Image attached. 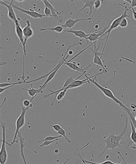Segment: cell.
Listing matches in <instances>:
<instances>
[{"mask_svg": "<svg viewBox=\"0 0 136 164\" xmlns=\"http://www.w3.org/2000/svg\"><path fill=\"white\" fill-rule=\"evenodd\" d=\"M128 127V118L126 117L125 119V125L124 128L123 129L122 132L119 135H115V133L113 132L111 135L108 136L105 140H103V141L106 143V146L104 148L103 151L102 153L99 156V158L103 156V154L106 152V150L108 149H111L113 150H115V149L120 145V141L122 140V137L124 136L127 132V129Z\"/></svg>", "mask_w": 136, "mask_h": 164, "instance_id": "obj_1", "label": "cell"}, {"mask_svg": "<svg viewBox=\"0 0 136 164\" xmlns=\"http://www.w3.org/2000/svg\"><path fill=\"white\" fill-rule=\"evenodd\" d=\"M103 73H105V72L104 71H101V73H99L98 74H97L96 75H93V76H90V77L88 76L86 74H85L84 76L86 78H88L89 79L90 83H93V85H95L96 86V87H97L98 89H100L101 91V92L103 93V94L106 97L110 98L111 100H112L114 102H115L116 103L119 104L122 109H126V110H128V111H130L131 110L129 109H128V107H127L124 104L122 103L121 101H120L117 97H116V96L114 95L113 91L111 89H109V88H107V87H103L101 85H99L98 83V82L97 81L96 79H92V78H94L95 76H97V75H100V74H101Z\"/></svg>", "mask_w": 136, "mask_h": 164, "instance_id": "obj_2", "label": "cell"}, {"mask_svg": "<svg viewBox=\"0 0 136 164\" xmlns=\"http://www.w3.org/2000/svg\"><path fill=\"white\" fill-rule=\"evenodd\" d=\"M119 5H120L121 6H122L124 8V13H122V15H121L119 17H118L117 18H116L115 19H114L113 20V22L111 23V24H110V26H109V28H108V29L106 31V32L104 33V35H103V36H104L105 35H107L106 38H104V39H103L102 40H104L106 39V42H105V43H104V47L103 48V49H102V51L101 52V56L102 57L103 55V53H104V49L106 48V45H107V41H108V38H109V36L111 34V32L113 31V29H115V28H117V27H119L120 26V22L122 20V19L124 18H129V15H128V11H129V9H128V8L127 6H125V5H122L121 4H119Z\"/></svg>", "mask_w": 136, "mask_h": 164, "instance_id": "obj_3", "label": "cell"}, {"mask_svg": "<svg viewBox=\"0 0 136 164\" xmlns=\"http://www.w3.org/2000/svg\"><path fill=\"white\" fill-rule=\"evenodd\" d=\"M6 123H1V127L2 130V145L0 150V164H6L8 159V153L6 148Z\"/></svg>", "mask_w": 136, "mask_h": 164, "instance_id": "obj_4", "label": "cell"}, {"mask_svg": "<svg viewBox=\"0 0 136 164\" xmlns=\"http://www.w3.org/2000/svg\"><path fill=\"white\" fill-rule=\"evenodd\" d=\"M15 32L19 39L20 44L22 45L23 46V73L22 79L23 80H25V76H24V65H25V56H26V44L24 42V38L23 33V28L21 27L20 25V22L15 24Z\"/></svg>", "mask_w": 136, "mask_h": 164, "instance_id": "obj_5", "label": "cell"}, {"mask_svg": "<svg viewBox=\"0 0 136 164\" xmlns=\"http://www.w3.org/2000/svg\"><path fill=\"white\" fill-rule=\"evenodd\" d=\"M30 108H26V107H23L22 108V113L19 116V117L17 118L16 121V128H15V131L14 135V138L13 141L11 142V144H13L16 141V139L17 138L18 135H19V134L20 133V130L24 126L25 123H26V119H25V116H26V113L27 111Z\"/></svg>", "mask_w": 136, "mask_h": 164, "instance_id": "obj_6", "label": "cell"}, {"mask_svg": "<svg viewBox=\"0 0 136 164\" xmlns=\"http://www.w3.org/2000/svg\"><path fill=\"white\" fill-rule=\"evenodd\" d=\"M82 45V44L81 43H79V42H78V43H75V44H73V45H68V48H67V51H66V53H65V56H62L61 54H60L58 52H57L56 51V50L53 48V46H51V47L54 49V51H56V52L60 56V57H61V58H62L63 59V62H62V63H61V65L59 66L57 69H56V70L55 71H54L53 72H52V73L50 74V75H49L47 77V80L45 82V83L43 84V85H42V86H41L40 87L41 88H42V89H44L45 87H46V86H47V85L52 80L53 78H54V76L56 75V73L58 72V71L59 70V69L63 65H64V63H65V60H67L68 58V57H69V55H67V56L66 57V54H67V52H68L69 51H70V49L71 48H72V47H74V46H76V45Z\"/></svg>", "mask_w": 136, "mask_h": 164, "instance_id": "obj_7", "label": "cell"}, {"mask_svg": "<svg viewBox=\"0 0 136 164\" xmlns=\"http://www.w3.org/2000/svg\"><path fill=\"white\" fill-rule=\"evenodd\" d=\"M96 43L97 42H95L94 44V49H92L90 47H89V49L91 51L93 55V63L102 67L103 69V71L106 73L107 71V69L103 65V62L102 61L101 53H100L99 51L101 44H99L98 47H97Z\"/></svg>", "mask_w": 136, "mask_h": 164, "instance_id": "obj_8", "label": "cell"}, {"mask_svg": "<svg viewBox=\"0 0 136 164\" xmlns=\"http://www.w3.org/2000/svg\"><path fill=\"white\" fill-rule=\"evenodd\" d=\"M15 1H11L10 3L9 4H6L5 2H4L3 1H0V4L3 6H4L6 7L8 9V17L9 18V19L11 20L14 24L20 22V21L21 20V19L17 18V17H16L15 13L14 11V9L13 7V4Z\"/></svg>", "mask_w": 136, "mask_h": 164, "instance_id": "obj_9", "label": "cell"}, {"mask_svg": "<svg viewBox=\"0 0 136 164\" xmlns=\"http://www.w3.org/2000/svg\"><path fill=\"white\" fill-rule=\"evenodd\" d=\"M13 7L14 9L17 10L22 13L28 15V16H29L30 17L32 18L33 19H42L45 17L47 18V16H46L45 14H40L37 11L32 10L31 9L29 10L24 9H22V8H20L17 5H14V4H13Z\"/></svg>", "mask_w": 136, "mask_h": 164, "instance_id": "obj_10", "label": "cell"}, {"mask_svg": "<svg viewBox=\"0 0 136 164\" xmlns=\"http://www.w3.org/2000/svg\"><path fill=\"white\" fill-rule=\"evenodd\" d=\"M75 79H74L72 76H71V77H70V78H68L66 80V82H65V84H64V85H63V86L62 87V88H61V89H58V90H57V91H52V90H51V89H49V91H50V94H45V95H44V98H48V97H49L50 96H52V95H53V94H55V97H54V100H53V102H52V103L51 104V106H53V104H54V102H55V100H56V96L58 95V94H59V92H62V91H64V90H65V89H66V88L67 87H68L70 85L74 82V81H75Z\"/></svg>", "mask_w": 136, "mask_h": 164, "instance_id": "obj_11", "label": "cell"}, {"mask_svg": "<svg viewBox=\"0 0 136 164\" xmlns=\"http://www.w3.org/2000/svg\"><path fill=\"white\" fill-rule=\"evenodd\" d=\"M26 26L24 27V28H23V33L25 44H26L28 39L31 38L34 35V31L31 27V24L30 22V20L28 19L26 20Z\"/></svg>", "mask_w": 136, "mask_h": 164, "instance_id": "obj_12", "label": "cell"}, {"mask_svg": "<svg viewBox=\"0 0 136 164\" xmlns=\"http://www.w3.org/2000/svg\"><path fill=\"white\" fill-rule=\"evenodd\" d=\"M108 28H109V26H107V27H106L103 28L102 29H101L98 32L91 33L90 36L87 39V41H89V42H97L99 40L101 39V38L103 37L104 33L106 32V31L108 29Z\"/></svg>", "mask_w": 136, "mask_h": 164, "instance_id": "obj_13", "label": "cell"}, {"mask_svg": "<svg viewBox=\"0 0 136 164\" xmlns=\"http://www.w3.org/2000/svg\"><path fill=\"white\" fill-rule=\"evenodd\" d=\"M86 71H85L84 73L81 74V75H80L78 78H76L75 81H74L68 87H67L66 89L68 90V89H72V88H77V87H79L80 86L84 85V84L86 83H90V81L86 78V79H85L84 80H79V79L82 76L86 74Z\"/></svg>", "mask_w": 136, "mask_h": 164, "instance_id": "obj_14", "label": "cell"}, {"mask_svg": "<svg viewBox=\"0 0 136 164\" xmlns=\"http://www.w3.org/2000/svg\"><path fill=\"white\" fill-rule=\"evenodd\" d=\"M42 2L44 4L45 7H47V8H49V9L50 10L53 19L56 20V21H58V19H60V17L59 15H61L62 13L63 12V11H62L61 12H60V13L58 12V10L48 1L42 0Z\"/></svg>", "mask_w": 136, "mask_h": 164, "instance_id": "obj_15", "label": "cell"}, {"mask_svg": "<svg viewBox=\"0 0 136 164\" xmlns=\"http://www.w3.org/2000/svg\"><path fill=\"white\" fill-rule=\"evenodd\" d=\"M92 20V19L91 18H85V19H68L66 20L65 23L63 24L62 26L64 28H70V29H72V28L74 27L75 26V24L79 22L84 21V20H89V23H90Z\"/></svg>", "mask_w": 136, "mask_h": 164, "instance_id": "obj_16", "label": "cell"}, {"mask_svg": "<svg viewBox=\"0 0 136 164\" xmlns=\"http://www.w3.org/2000/svg\"><path fill=\"white\" fill-rule=\"evenodd\" d=\"M67 60H66L65 61V63H64L65 65L68 66L71 69H72L73 70L78 71L79 73H81L82 74L84 73L85 71L87 70L89 68V67H90V66H91V64H90L87 67H80L78 66V65H77V64L76 63V62H69V61H67Z\"/></svg>", "mask_w": 136, "mask_h": 164, "instance_id": "obj_17", "label": "cell"}, {"mask_svg": "<svg viewBox=\"0 0 136 164\" xmlns=\"http://www.w3.org/2000/svg\"><path fill=\"white\" fill-rule=\"evenodd\" d=\"M22 90H24V91H27L28 92V94L29 96H31L32 98L30 100L31 102H32L33 101V99L35 98L36 97V96L40 93L42 92V88H40L38 89H35L33 87V85H31V87L30 88H28V89H26V88H23L22 86Z\"/></svg>", "mask_w": 136, "mask_h": 164, "instance_id": "obj_18", "label": "cell"}, {"mask_svg": "<svg viewBox=\"0 0 136 164\" xmlns=\"http://www.w3.org/2000/svg\"><path fill=\"white\" fill-rule=\"evenodd\" d=\"M63 32L72 33V34L75 35L76 36L81 38V39H85L86 41H87L88 38L90 35V33H86L84 31H83V30L76 31V30H73V29H70V30H64Z\"/></svg>", "mask_w": 136, "mask_h": 164, "instance_id": "obj_19", "label": "cell"}, {"mask_svg": "<svg viewBox=\"0 0 136 164\" xmlns=\"http://www.w3.org/2000/svg\"><path fill=\"white\" fill-rule=\"evenodd\" d=\"M94 2H95V1L94 0H92V1H84V6L79 10V11L78 12V13L76 15V19H78V16L80 14V13L83 11L86 8H88L89 9V15L90 16L92 15V13H93V8L94 7Z\"/></svg>", "mask_w": 136, "mask_h": 164, "instance_id": "obj_20", "label": "cell"}, {"mask_svg": "<svg viewBox=\"0 0 136 164\" xmlns=\"http://www.w3.org/2000/svg\"><path fill=\"white\" fill-rule=\"evenodd\" d=\"M19 136H20V138H19L20 141V155L23 159L24 164H27L26 159L24 156V139L22 136L21 133L20 132L19 134Z\"/></svg>", "mask_w": 136, "mask_h": 164, "instance_id": "obj_21", "label": "cell"}, {"mask_svg": "<svg viewBox=\"0 0 136 164\" xmlns=\"http://www.w3.org/2000/svg\"><path fill=\"white\" fill-rule=\"evenodd\" d=\"M119 155H120V157L122 158V159H123V161H124V163H115V162H112V161H109V160H107V161H104V162H101V163H97V162H91V161H87L86 159H85L84 161H85V162L86 163H88V164H127V162L125 161V160L124 159V157H123V156H122V155L119 152H117Z\"/></svg>", "mask_w": 136, "mask_h": 164, "instance_id": "obj_22", "label": "cell"}, {"mask_svg": "<svg viewBox=\"0 0 136 164\" xmlns=\"http://www.w3.org/2000/svg\"><path fill=\"white\" fill-rule=\"evenodd\" d=\"M47 30L51 31H53V32H56L57 33H61L63 32V31L65 29H64L63 27H62V26H57L56 27H52V28H45L40 29L41 31H45Z\"/></svg>", "mask_w": 136, "mask_h": 164, "instance_id": "obj_23", "label": "cell"}, {"mask_svg": "<svg viewBox=\"0 0 136 164\" xmlns=\"http://www.w3.org/2000/svg\"><path fill=\"white\" fill-rule=\"evenodd\" d=\"M131 123V141H133L134 143V146H136V130L134 128V127L133 125V123L131 121H130ZM133 148L136 149V147H133Z\"/></svg>", "mask_w": 136, "mask_h": 164, "instance_id": "obj_24", "label": "cell"}, {"mask_svg": "<svg viewBox=\"0 0 136 164\" xmlns=\"http://www.w3.org/2000/svg\"><path fill=\"white\" fill-rule=\"evenodd\" d=\"M132 144H134V143H133V141H131V135L130 134L128 136V138L126 139V141L121 143V144H123L124 148L125 149H127V150H129V149L130 146Z\"/></svg>", "mask_w": 136, "mask_h": 164, "instance_id": "obj_25", "label": "cell"}, {"mask_svg": "<svg viewBox=\"0 0 136 164\" xmlns=\"http://www.w3.org/2000/svg\"><path fill=\"white\" fill-rule=\"evenodd\" d=\"M101 5H102V2L101 1H99V0H96L95 1V2H94V11L93 14L92 15V17H91L92 19H93V18L94 17V15H95V13H96L97 10L101 6Z\"/></svg>", "mask_w": 136, "mask_h": 164, "instance_id": "obj_26", "label": "cell"}, {"mask_svg": "<svg viewBox=\"0 0 136 164\" xmlns=\"http://www.w3.org/2000/svg\"><path fill=\"white\" fill-rule=\"evenodd\" d=\"M124 109V110L128 113V114L129 115V117H130V119H131V122L133 123V126L134 127V128H135V129H136V119H135V118H134V115L133 114V113L131 112V110H130V111H128V110H127L125 109Z\"/></svg>", "mask_w": 136, "mask_h": 164, "instance_id": "obj_27", "label": "cell"}, {"mask_svg": "<svg viewBox=\"0 0 136 164\" xmlns=\"http://www.w3.org/2000/svg\"><path fill=\"white\" fill-rule=\"evenodd\" d=\"M89 143H88L87 144H85V145L84 146V147H82L81 148H80L79 150H77V152H75V153H74V155H72V156H71L70 157L69 159H67V160H66V161H65V162H64L63 163H62V164H67V162H68L69 161H70L71 159H72V158H73L74 157H75V156L77 155V154L78 155V154H79V153L80 152L81 150H83L84 148H86V147H88V145H89Z\"/></svg>", "mask_w": 136, "mask_h": 164, "instance_id": "obj_28", "label": "cell"}, {"mask_svg": "<svg viewBox=\"0 0 136 164\" xmlns=\"http://www.w3.org/2000/svg\"><path fill=\"white\" fill-rule=\"evenodd\" d=\"M61 135H58V136H47L44 139L41 140V141H38V143H40V142H44L45 141H54V140H56L58 139V138H61Z\"/></svg>", "mask_w": 136, "mask_h": 164, "instance_id": "obj_29", "label": "cell"}, {"mask_svg": "<svg viewBox=\"0 0 136 164\" xmlns=\"http://www.w3.org/2000/svg\"><path fill=\"white\" fill-rule=\"evenodd\" d=\"M56 133V134H59V135H61L62 136L64 137L66 139V141H67L68 143H71V141L66 136V131L63 129V127L59 131L57 132Z\"/></svg>", "mask_w": 136, "mask_h": 164, "instance_id": "obj_30", "label": "cell"}, {"mask_svg": "<svg viewBox=\"0 0 136 164\" xmlns=\"http://www.w3.org/2000/svg\"><path fill=\"white\" fill-rule=\"evenodd\" d=\"M67 90L65 89V90L62 91L61 92H59V94H58V95L56 96V100L58 101H61L64 98V97L65 96L66 93H67Z\"/></svg>", "mask_w": 136, "mask_h": 164, "instance_id": "obj_31", "label": "cell"}, {"mask_svg": "<svg viewBox=\"0 0 136 164\" xmlns=\"http://www.w3.org/2000/svg\"><path fill=\"white\" fill-rule=\"evenodd\" d=\"M128 25V20H127V18H124L121 21L119 27H120L121 28H125L127 27Z\"/></svg>", "mask_w": 136, "mask_h": 164, "instance_id": "obj_32", "label": "cell"}, {"mask_svg": "<svg viewBox=\"0 0 136 164\" xmlns=\"http://www.w3.org/2000/svg\"><path fill=\"white\" fill-rule=\"evenodd\" d=\"M18 85L17 82H16V83H1L0 88H4V87H9L11 85Z\"/></svg>", "mask_w": 136, "mask_h": 164, "instance_id": "obj_33", "label": "cell"}, {"mask_svg": "<svg viewBox=\"0 0 136 164\" xmlns=\"http://www.w3.org/2000/svg\"><path fill=\"white\" fill-rule=\"evenodd\" d=\"M44 14L46 16H47V18H52L53 19V16H52V12H51L50 10L49 9V8H47V7H45Z\"/></svg>", "mask_w": 136, "mask_h": 164, "instance_id": "obj_34", "label": "cell"}, {"mask_svg": "<svg viewBox=\"0 0 136 164\" xmlns=\"http://www.w3.org/2000/svg\"><path fill=\"white\" fill-rule=\"evenodd\" d=\"M23 104L24 107L26 108H31L32 107V104H31V101L28 100H24L23 101Z\"/></svg>", "mask_w": 136, "mask_h": 164, "instance_id": "obj_35", "label": "cell"}, {"mask_svg": "<svg viewBox=\"0 0 136 164\" xmlns=\"http://www.w3.org/2000/svg\"><path fill=\"white\" fill-rule=\"evenodd\" d=\"M124 1L129 4V5H130V7L129 8V9L134 8L136 7V0H126V1Z\"/></svg>", "mask_w": 136, "mask_h": 164, "instance_id": "obj_36", "label": "cell"}, {"mask_svg": "<svg viewBox=\"0 0 136 164\" xmlns=\"http://www.w3.org/2000/svg\"><path fill=\"white\" fill-rule=\"evenodd\" d=\"M58 139H56V140H54V141H45L44 142V143H43L42 144L40 145V147H44V146H48V145H49L50 144H52L53 143H54V142H55V141H58Z\"/></svg>", "mask_w": 136, "mask_h": 164, "instance_id": "obj_37", "label": "cell"}, {"mask_svg": "<svg viewBox=\"0 0 136 164\" xmlns=\"http://www.w3.org/2000/svg\"><path fill=\"white\" fill-rule=\"evenodd\" d=\"M52 127L53 128V129L56 131V132H58L63 127H62L61 126H60L58 124H55V125H52Z\"/></svg>", "mask_w": 136, "mask_h": 164, "instance_id": "obj_38", "label": "cell"}, {"mask_svg": "<svg viewBox=\"0 0 136 164\" xmlns=\"http://www.w3.org/2000/svg\"><path fill=\"white\" fill-rule=\"evenodd\" d=\"M128 9H129V11H130L132 13V15H133V19L134 20H136V11H135V10L134 8H131V9H129L128 8Z\"/></svg>", "mask_w": 136, "mask_h": 164, "instance_id": "obj_39", "label": "cell"}, {"mask_svg": "<svg viewBox=\"0 0 136 164\" xmlns=\"http://www.w3.org/2000/svg\"><path fill=\"white\" fill-rule=\"evenodd\" d=\"M14 85H11V86H9V87H4V88H0V94H2L5 90L6 89H9L10 88H11L13 87H14Z\"/></svg>", "mask_w": 136, "mask_h": 164, "instance_id": "obj_40", "label": "cell"}, {"mask_svg": "<svg viewBox=\"0 0 136 164\" xmlns=\"http://www.w3.org/2000/svg\"><path fill=\"white\" fill-rule=\"evenodd\" d=\"M78 155L79 156V157H80V158H81V160H82V161H83V162L84 163V164H86V163L85 162V161H84V159H83V157H81V156L79 155V153L78 154Z\"/></svg>", "mask_w": 136, "mask_h": 164, "instance_id": "obj_41", "label": "cell"}, {"mask_svg": "<svg viewBox=\"0 0 136 164\" xmlns=\"http://www.w3.org/2000/svg\"><path fill=\"white\" fill-rule=\"evenodd\" d=\"M134 118H135V119H136V116H134Z\"/></svg>", "mask_w": 136, "mask_h": 164, "instance_id": "obj_42", "label": "cell"}, {"mask_svg": "<svg viewBox=\"0 0 136 164\" xmlns=\"http://www.w3.org/2000/svg\"></svg>", "mask_w": 136, "mask_h": 164, "instance_id": "obj_43", "label": "cell"}]
</instances>
